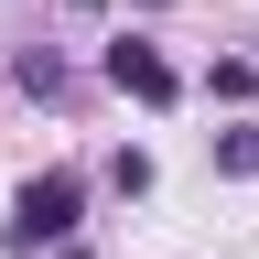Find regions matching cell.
<instances>
[{
	"label": "cell",
	"mask_w": 259,
	"mask_h": 259,
	"mask_svg": "<svg viewBox=\"0 0 259 259\" xmlns=\"http://www.w3.org/2000/svg\"><path fill=\"white\" fill-rule=\"evenodd\" d=\"M87 227V173H32L11 194V248H65Z\"/></svg>",
	"instance_id": "cell-1"
},
{
	"label": "cell",
	"mask_w": 259,
	"mask_h": 259,
	"mask_svg": "<svg viewBox=\"0 0 259 259\" xmlns=\"http://www.w3.org/2000/svg\"><path fill=\"white\" fill-rule=\"evenodd\" d=\"M97 76H108L119 97H141V108H173V97H184L173 54H162L151 32H108V44H97Z\"/></svg>",
	"instance_id": "cell-2"
},
{
	"label": "cell",
	"mask_w": 259,
	"mask_h": 259,
	"mask_svg": "<svg viewBox=\"0 0 259 259\" xmlns=\"http://www.w3.org/2000/svg\"><path fill=\"white\" fill-rule=\"evenodd\" d=\"M11 87H22V97H54V108L76 97V76H65V54H54V44H32V54H11Z\"/></svg>",
	"instance_id": "cell-3"
},
{
	"label": "cell",
	"mask_w": 259,
	"mask_h": 259,
	"mask_svg": "<svg viewBox=\"0 0 259 259\" xmlns=\"http://www.w3.org/2000/svg\"><path fill=\"white\" fill-rule=\"evenodd\" d=\"M216 173H227V184H259V119L216 130Z\"/></svg>",
	"instance_id": "cell-4"
},
{
	"label": "cell",
	"mask_w": 259,
	"mask_h": 259,
	"mask_svg": "<svg viewBox=\"0 0 259 259\" xmlns=\"http://www.w3.org/2000/svg\"><path fill=\"white\" fill-rule=\"evenodd\" d=\"M248 87H259V54H216V65H205V97H227V108H238Z\"/></svg>",
	"instance_id": "cell-5"
},
{
	"label": "cell",
	"mask_w": 259,
	"mask_h": 259,
	"mask_svg": "<svg viewBox=\"0 0 259 259\" xmlns=\"http://www.w3.org/2000/svg\"><path fill=\"white\" fill-rule=\"evenodd\" d=\"M108 194H151V151H141V141L108 151Z\"/></svg>",
	"instance_id": "cell-6"
}]
</instances>
